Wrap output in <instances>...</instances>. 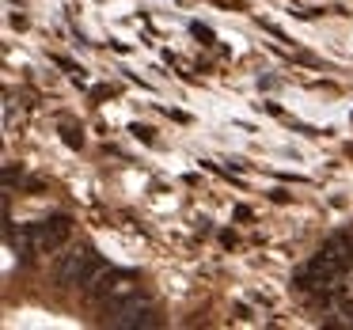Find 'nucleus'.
Masks as SVG:
<instances>
[{
	"label": "nucleus",
	"instance_id": "f257e3e1",
	"mask_svg": "<svg viewBox=\"0 0 353 330\" xmlns=\"http://www.w3.org/2000/svg\"><path fill=\"white\" fill-rule=\"evenodd\" d=\"M103 269L107 266L99 262V254H95L92 247H77V251H69L61 262H57L54 281L61 285V289H80V285H92Z\"/></svg>",
	"mask_w": 353,
	"mask_h": 330
},
{
	"label": "nucleus",
	"instance_id": "f03ea898",
	"mask_svg": "<svg viewBox=\"0 0 353 330\" xmlns=\"http://www.w3.org/2000/svg\"><path fill=\"white\" fill-rule=\"evenodd\" d=\"M133 281H137V274H130V269H103V274L88 285V300H92V304H107L110 296H122L125 289H133Z\"/></svg>",
	"mask_w": 353,
	"mask_h": 330
},
{
	"label": "nucleus",
	"instance_id": "7ed1b4c3",
	"mask_svg": "<svg viewBox=\"0 0 353 330\" xmlns=\"http://www.w3.org/2000/svg\"><path fill=\"white\" fill-rule=\"evenodd\" d=\"M31 231H34V247H39L42 254H54L57 247H65V239L72 236V220L69 216H50V220L31 224Z\"/></svg>",
	"mask_w": 353,
	"mask_h": 330
},
{
	"label": "nucleus",
	"instance_id": "20e7f679",
	"mask_svg": "<svg viewBox=\"0 0 353 330\" xmlns=\"http://www.w3.org/2000/svg\"><path fill=\"white\" fill-rule=\"evenodd\" d=\"M334 300H338V311H342L345 319L353 322V300H350V292H345L342 285H338V289H334Z\"/></svg>",
	"mask_w": 353,
	"mask_h": 330
},
{
	"label": "nucleus",
	"instance_id": "39448f33",
	"mask_svg": "<svg viewBox=\"0 0 353 330\" xmlns=\"http://www.w3.org/2000/svg\"><path fill=\"white\" fill-rule=\"evenodd\" d=\"M50 61H54V65H61L65 72H72V76H77V80H84V69H80L77 61H69V57H65V54H54V57H50Z\"/></svg>",
	"mask_w": 353,
	"mask_h": 330
},
{
	"label": "nucleus",
	"instance_id": "423d86ee",
	"mask_svg": "<svg viewBox=\"0 0 353 330\" xmlns=\"http://www.w3.org/2000/svg\"><path fill=\"white\" fill-rule=\"evenodd\" d=\"M130 133H133V137H137V141H145V145H152V141H156V137H152V130H148V125H133Z\"/></svg>",
	"mask_w": 353,
	"mask_h": 330
}]
</instances>
